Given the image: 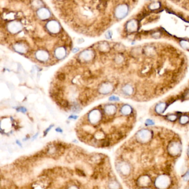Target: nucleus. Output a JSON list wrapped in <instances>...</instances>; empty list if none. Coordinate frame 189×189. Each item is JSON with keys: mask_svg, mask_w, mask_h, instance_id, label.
Instances as JSON below:
<instances>
[{"mask_svg": "<svg viewBox=\"0 0 189 189\" xmlns=\"http://www.w3.org/2000/svg\"><path fill=\"white\" fill-rule=\"evenodd\" d=\"M170 184V177L166 175H162L156 178L155 180V186L159 189H166Z\"/></svg>", "mask_w": 189, "mask_h": 189, "instance_id": "f257e3e1", "label": "nucleus"}, {"mask_svg": "<svg viewBox=\"0 0 189 189\" xmlns=\"http://www.w3.org/2000/svg\"><path fill=\"white\" fill-rule=\"evenodd\" d=\"M136 137L137 140L140 143H146L152 138V131L148 129L140 130L136 134Z\"/></svg>", "mask_w": 189, "mask_h": 189, "instance_id": "f03ea898", "label": "nucleus"}, {"mask_svg": "<svg viewBox=\"0 0 189 189\" xmlns=\"http://www.w3.org/2000/svg\"><path fill=\"white\" fill-rule=\"evenodd\" d=\"M129 12V7L125 4L120 5L115 10V16L117 19H121L125 18Z\"/></svg>", "mask_w": 189, "mask_h": 189, "instance_id": "7ed1b4c3", "label": "nucleus"}, {"mask_svg": "<svg viewBox=\"0 0 189 189\" xmlns=\"http://www.w3.org/2000/svg\"><path fill=\"white\" fill-rule=\"evenodd\" d=\"M8 31L13 34L17 33L22 31L23 26L21 22L17 21H13L9 22L7 25Z\"/></svg>", "mask_w": 189, "mask_h": 189, "instance_id": "20e7f679", "label": "nucleus"}, {"mask_svg": "<svg viewBox=\"0 0 189 189\" xmlns=\"http://www.w3.org/2000/svg\"><path fill=\"white\" fill-rule=\"evenodd\" d=\"M46 28L51 33L56 34L61 31V25L56 20H51L47 23Z\"/></svg>", "mask_w": 189, "mask_h": 189, "instance_id": "39448f33", "label": "nucleus"}, {"mask_svg": "<svg viewBox=\"0 0 189 189\" xmlns=\"http://www.w3.org/2000/svg\"><path fill=\"white\" fill-rule=\"evenodd\" d=\"M181 146L177 142H173L168 146V152L173 156L177 155L181 152Z\"/></svg>", "mask_w": 189, "mask_h": 189, "instance_id": "423d86ee", "label": "nucleus"}, {"mask_svg": "<svg viewBox=\"0 0 189 189\" xmlns=\"http://www.w3.org/2000/svg\"><path fill=\"white\" fill-rule=\"evenodd\" d=\"M126 29L129 33L135 32L138 29V22L136 19H131L127 23Z\"/></svg>", "mask_w": 189, "mask_h": 189, "instance_id": "0eeeda50", "label": "nucleus"}, {"mask_svg": "<svg viewBox=\"0 0 189 189\" xmlns=\"http://www.w3.org/2000/svg\"><path fill=\"white\" fill-rule=\"evenodd\" d=\"M94 57V52L93 51L87 50L83 51L79 54V58L83 61H89L92 59Z\"/></svg>", "mask_w": 189, "mask_h": 189, "instance_id": "6e6552de", "label": "nucleus"}, {"mask_svg": "<svg viewBox=\"0 0 189 189\" xmlns=\"http://www.w3.org/2000/svg\"><path fill=\"white\" fill-rule=\"evenodd\" d=\"M37 15L38 17L40 19L46 20L51 17V13L50 12V11L47 9L40 8L38 10L37 12Z\"/></svg>", "mask_w": 189, "mask_h": 189, "instance_id": "1a4fd4ad", "label": "nucleus"}, {"mask_svg": "<svg viewBox=\"0 0 189 189\" xmlns=\"http://www.w3.org/2000/svg\"><path fill=\"white\" fill-rule=\"evenodd\" d=\"M36 58L42 62H45L49 58V54L44 50H38L36 53Z\"/></svg>", "mask_w": 189, "mask_h": 189, "instance_id": "9d476101", "label": "nucleus"}, {"mask_svg": "<svg viewBox=\"0 0 189 189\" xmlns=\"http://www.w3.org/2000/svg\"><path fill=\"white\" fill-rule=\"evenodd\" d=\"M13 49L18 53L24 54L27 51V47L22 43H17L13 46Z\"/></svg>", "mask_w": 189, "mask_h": 189, "instance_id": "9b49d317", "label": "nucleus"}, {"mask_svg": "<svg viewBox=\"0 0 189 189\" xmlns=\"http://www.w3.org/2000/svg\"><path fill=\"white\" fill-rule=\"evenodd\" d=\"M54 54L57 58L61 59L65 57L66 56V50L64 47H59L54 51Z\"/></svg>", "mask_w": 189, "mask_h": 189, "instance_id": "f8f14e48", "label": "nucleus"}, {"mask_svg": "<svg viewBox=\"0 0 189 189\" xmlns=\"http://www.w3.org/2000/svg\"><path fill=\"white\" fill-rule=\"evenodd\" d=\"M119 167L120 171L123 175H126L129 174L130 171V166L127 163H121Z\"/></svg>", "mask_w": 189, "mask_h": 189, "instance_id": "ddd939ff", "label": "nucleus"}, {"mask_svg": "<svg viewBox=\"0 0 189 189\" xmlns=\"http://www.w3.org/2000/svg\"><path fill=\"white\" fill-rule=\"evenodd\" d=\"M150 182H151L150 179L148 176H143L140 177L138 180V183L140 186H145L149 185Z\"/></svg>", "mask_w": 189, "mask_h": 189, "instance_id": "4468645a", "label": "nucleus"}, {"mask_svg": "<svg viewBox=\"0 0 189 189\" xmlns=\"http://www.w3.org/2000/svg\"><path fill=\"white\" fill-rule=\"evenodd\" d=\"M167 107V104L165 103H160L155 107V110L158 114H162L164 112Z\"/></svg>", "mask_w": 189, "mask_h": 189, "instance_id": "2eb2a0df", "label": "nucleus"}, {"mask_svg": "<svg viewBox=\"0 0 189 189\" xmlns=\"http://www.w3.org/2000/svg\"><path fill=\"white\" fill-rule=\"evenodd\" d=\"M132 112V109L131 107L128 105L123 106V108H121V113L124 115L130 114V113Z\"/></svg>", "mask_w": 189, "mask_h": 189, "instance_id": "dca6fc26", "label": "nucleus"}, {"mask_svg": "<svg viewBox=\"0 0 189 189\" xmlns=\"http://www.w3.org/2000/svg\"><path fill=\"white\" fill-rule=\"evenodd\" d=\"M123 92L125 93V94H126L127 95H131L133 92V88L130 85H126L123 88Z\"/></svg>", "mask_w": 189, "mask_h": 189, "instance_id": "f3484780", "label": "nucleus"}, {"mask_svg": "<svg viewBox=\"0 0 189 189\" xmlns=\"http://www.w3.org/2000/svg\"><path fill=\"white\" fill-rule=\"evenodd\" d=\"M180 46L183 49L185 50H189V41L187 40H181L180 42Z\"/></svg>", "mask_w": 189, "mask_h": 189, "instance_id": "a211bd4d", "label": "nucleus"}, {"mask_svg": "<svg viewBox=\"0 0 189 189\" xmlns=\"http://www.w3.org/2000/svg\"><path fill=\"white\" fill-rule=\"evenodd\" d=\"M57 104H58V106H61L64 108H68V106H69V102L67 100H65V99L61 100L59 102H57Z\"/></svg>", "mask_w": 189, "mask_h": 189, "instance_id": "6ab92c4d", "label": "nucleus"}, {"mask_svg": "<svg viewBox=\"0 0 189 189\" xmlns=\"http://www.w3.org/2000/svg\"><path fill=\"white\" fill-rule=\"evenodd\" d=\"M160 7V4L159 2H154V3L150 4L149 7L151 10H155V9H159Z\"/></svg>", "mask_w": 189, "mask_h": 189, "instance_id": "aec40b11", "label": "nucleus"}, {"mask_svg": "<svg viewBox=\"0 0 189 189\" xmlns=\"http://www.w3.org/2000/svg\"><path fill=\"white\" fill-rule=\"evenodd\" d=\"M189 118L187 115H183L180 117V122L181 124H185L189 121Z\"/></svg>", "mask_w": 189, "mask_h": 189, "instance_id": "412c9836", "label": "nucleus"}, {"mask_svg": "<svg viewBox=\"0 0 189 189\" xmlns=\"http://www.w3.org/2000/svg\"><path fill=\"white\" fill-rule=\"evenodd\" d=\"M106 110H107V112H108L109 114H113L115 112L116 108L114 106H108L107 108V109H106Z\"/></svg>", "mask_w": 189, "mask_h": 189, "instance_id": "4be33fe9", "label": "nucleus"}, {"mask_svg": "<svg viewBox=\"0 0 189 189\" xmlns=\"http://www.w3.org/2000/svg\"><path fill=\"white\" fill-rule=\"evenodd\" d=\"M100 50H102V51H107L109 50V46L107 43H103L102 44H100L99 46Z\"/></svg>", "mask_w": 189, "mask_h": 189, "instance_id": "5701e85b", "label": "nucleus"}, {"mask_svg": "<svg viewBox=\"0 0 189 189\" xmlns=\"http://www.w3.org/2000/svg\"><path fill=\"white\" fill-rule=\"evenodd\" d=\"M75 173L77 175H78L79 177H86V174L84 173L83 171L82 170L79 169H75Z\"/></svg>", "mask_w": 189, "mask_h": 189, "instance_id": "b1692460", "label": "nucleus"}, {"mask_svg": "<svg viewBox=\"0 0 189 189\" xmlns=\"http://www.w3.org/2000/svg\"><path fill=\"white\" fill-rule=\"evenodd\" d=\"M57 78L59 79V81H64L65 79V75L62 73H60L57 75Z\"/></svg>", "mask_w": 189, "mask_h": 189, "instance_id": "393cba45", "label": "nucleus"}, {"mask_svg": "<svg viewBox=\"0 0 189 189\" xmlns=\"http://www.w3.org/2000/svg\"><path fill=\"white\" fill-rule=\"evenodd\" d=\"M167 118L170 121H175L177 119V116L175 114L169 115L167 117Z\"/></svg>", "mask_w": 189, "mask_h": 189, "instance_id": "a878e982", "label": "nucleus"}, {"mask_svg": "<svg viewBox=\"0 0 189 189\" xmlns=\"http://www.w3.org/2000/svg\"><path fill=\"white\" fill-rule=\"evenodd\" d=\"M41 2H40V0H34L33 2V6L36 7H40L41 5Z\"/></svg>", "mask_w": 189, "mask_h": 189, "instance_id": "bb28decb", "label": "nucleus"}, {"mask_svg": "<svg viewBox=\"0 0 189 189\" xmlns=\"http://www.w3.org/2000/svg\"><path fill=\"white\" fill-rule=\"evenodd\" d=\"M184 179L185 181H187L189 180V173H187L184 177Z\"/></svg>", "mask_w": 189, "mask_h": 189, "instance_id": "cd10ccee", "label": "nucleus"}, {"mask_svg": "<svg viewBox=\"0 0 189 189\" xmlns=\"http://www.w3.org/2000/svg\"><path fill=\"white\" fill-rule=\"evenodd\" d=\"M52 127H53V125L50 126V127L48 128V129H47L46 130V131H45V132H44V135H46L47 133H48V131L51 130V129L52 128Z\"/></svg>", "mask_w": 189, "mask_h": 189, "instance_id": "c85d7f7f", "label": "nucleus"}, {"mask_svg": "<svg viewBox=\"0 0 189 189\" xmlns=\"http://www.w3.org/2000/svg\"><path fill=\"white\" fill-rule=\"evenodd\" d=\"M118 98L117 97H115V96H112V97H110V98H109V100H118Z\"/></svg>", "mask_w": 189, "mask_h": 189, "instance_id": "c756f323", "label": "nucleus"}, {"mask_svg": "<svg viewBox=\"0 0 189 189\" xmlns=\"http://www.w3.org/2000/svg\"><path fill=\"white\" fill-rule=\"evenodd\" d=\"M146 123L148 125H152L154 124L153 122L151 121V120H148L147 121H146Z\"/></svg>", "mask_w": 189, "mask_h": 189, "instance_id": "7c9ffc66", "label": "nucleus"}, {"mask_svg": "<svg viewBox=\"0 0 189 189\" xmlns=\"http://www.w3.org/2000/svg\"><path fill=\"white\" fill-rule=\"evenodd\" d=\"M77 116H71V117H70V118H72V119H77Z\"/></svg>", "mask_w": 189, "mask_h": 189, "instance_id": "2f4dec72", "label": "nucleus"}, {"mask_svg": "<svg viewBox=\"0 0 189 189\" xmlns=\"http://www.w3.org/2000/svg\"><path fill=\"white\" fill-rule=\"evenodd\" d=\"M56 130H57V131H58L59 132H62V130H61L60 128H57V129H56Z\"/></svg>", "mask_w": 189, "mask_h": 189, "instance_id": "473e14b6", "label": "nucleus"}, {"mask_svg": "<svg viewBox=\"0 0 189 189\" xmlns=\"http://www.w3.org/2000/svg\"><path fill=\"white\" fill-rule=\"evenodd\" d=\"M187 154H188V155L189 156V149H188V150H187Z\"/></svg>", "mask_w": 189, "mask_h": 189, "instance_id": "72a5a7b5", "label": "nucleus"}]
</instances>
